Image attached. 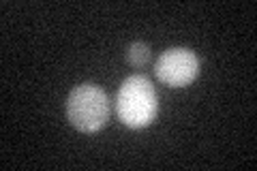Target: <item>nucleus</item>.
Listing matches in <instances>:
<instances>
[{
  "label": "nucleus",
  "instance_id": "nucleus-2",
  "mask_svg": "<svg viewBox=\"0 0 257 171\" xmlns=\"http://www.w3.org/2000/svg\"><path fill=\"white\" fill-rule=\"evenodd\" d=\"M67 118L77 131L96 133L109 118V99L96 84H82L67 99Z\"/></svg>",
  "mask_w": 257,
  "mask_h": 171
},
{
  "label": "nucleus",
  "instance_id": "nucleus-1",
  "mask_svg": "<svg viewBox=\"0 0 257 171\" xmlns=\"http://www.w3.org/2000/svg\"><path fill=\"white\" fill-rule=\"evenodd\" d=\"M116 113L128 128H144L155 120L157 94L148 77L131 75L122 81L116 94Z\"/></svg>",
  "mask_w": 257,
  "mask_h": 171
},
{
  "label": "nucleus",
  "instance_id": "nucleus-3",
  "mask_svg": "<svg viewBox=\"0 0 257 171\" xmlns=\"http://www.w3.org/2000/svg\"><path fill=\"white\" fill-rule=\"evenodd\" d=\"M155 75L170 88H184L199 75V58L189 47H170L155 62Z\"/></svg>",
  "mask_w": 257,
  "mask_h": 171
},
{
  "label": "nucleus",
  "instance_id": "nucleus-4",
  "mask_svg": "<svg viewBox=\"0 0 257 171\" xmlns=\"http://www.w3.org/2000/svg\"><path fill=\"white\" fill-rule=\"evenodd\" d=\"M126 60H128V64H133V67H144V64L150 60V45L142 43V41L131 43L126 50Z\"/></svg>",
  "mask_w": 257,
  "mask_h": 171
}]
</instances>
